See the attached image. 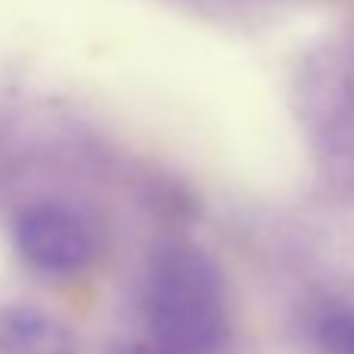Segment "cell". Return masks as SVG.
I'll list each match as a JSON object with an SVG mask.
<instances>
[{
    "mask_svg": "<svg viewBox=\"0 0 354 354\" xmlns=\"http://www.w3.org/2000/svg\"><path fill=\"white\" fill-rule=\"evenodd\" d=\"M308 335L320 354H354V308L323 301L308 317Z\"/></svg>",
    "mask_w": 354,
    "mask_h": 354,
    "instance_id": "277c9868",
    "label": "cell"
},
{
    "mask_svg": "<svg viewBox=\"0 0 354 354\" xmlns=\"http://www.w3.org/2000/svg\"><path fill=\"white\" fill-rule=\"evenodd\" d=\"M0 351L3 354H75V335L63 320L32 304L0 310Z\"/></svg>",
    "mask_w": 354,
    "mask_h": 354,
    "instance_id": "3957f363",
    "label": "cell"
},
{
    "mask_svg": "<svg viewBox=\"0 0 354 354\" xmlns=\"http://www.w3.org/2000/svg\"><path fill=\"white\" fill-rule=\"evenodd\" d=\"M13 241L19 257L41 276L69 279L91 267L97 254L94 229L66 204H32L16 216Z\"/></svg>",
    "mask_w": 354,
    "mask_h": 354,
    "instance_id": "7a4b0ae2",
    "label": "cell"
},
{
    "mask_svg": "<svg viewBox=\"0 0 354 354\" xmlns=\"http://www.w3.org/2000/svg\"><path fill=\"white\" fill-rule=\"evenodd\" d=\"M145 317L167 354H214L229 335L220 270L198 248H169L145 279Z\"/></svg>",
    "mask_w": 354,
    "mask_h": 354,
    "instance_id": "6da1fadb",
    "label": "cell"
}]
</instances>
